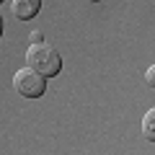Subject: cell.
I'll return each instance as SVG.
<instances>
[{
    "label": "cell",
    "mask_w": 155,
    "mask_h": 155,
    "mask_svg": "<svg viewBox=\"0 0 155 155\" xmlns=\"http://www.w3.org/2000/svg\"><path fill=\"white\" fill-rule=\"evenodd\" d=\"M26 65L31 67V70H36V72H41L44 78H54V75H60V70H62V57H60V52L54 49V47H49V44H31L26 49Z\"/></svg>",
    "instance_id": "cell-1"
},
{
    "label": "cell",
    "mask_w": 155,
    "mask_h": 155,
    "mask_svg": "<svg viewBox=\"0 0 155 155\" xmlns=\"http://www.w3.org/2000/svg\"><path fill=\"white\" fill-rule=\"evenodd\" d=\"M13 88H16V93L26 96V98H39L47 91V78L31 67H21L13 75Z\"/></svg>",
    "instance_id": "cell-2"
},
{
    "label": "cell",
    "mask_w": 155,
    "mask_h": 155,
    "mask_svg": "<svg viewBox=\"0 0 155 155\" xmlns=\"http://www.w3.org/2000/svg\"><path fill=\"white\" fill-rule=\"evenodd\" d=\"M41 11V0H13V16L18 21H31Z\"/></svg>",
    "instance_id": "cell-3"
},
{
    "label": "cell",
    "mask_w": 155,
    "mask_h": 155,
    "mask_svg": "<svg viewBox=\"0 0 155 155\" xmlns=\"http://www.w3.org/2000/svg\"><path fill=\"white\" fill-rule=\"evenodd\" d=\"M153 129H155V109H150L147 114H145V119H142V134L150 140V142L155 140V132H153Z\"/></svg>",
    "instance_id": "cell-4"
},
{
    "label": "cell",
    "mask_w": 155,
    "mask_h": 155,
    "mask_svg": "<svg viewBox=\"0 0 155 155\" xmlns=\"http://www.w3.org/2000/svg\"><path fill=\"white\" fill-rule=\"evenodd\" d=\"M145 80H147L150 88H153V83H155V67H153V65H150V67H147V72H145Z\"/></svg>",
    "instance_id": "cell-5"
},
{
    "label": "cell",
    "mask_w": 155,
    "mask_h": 155,
    "mask_svg": "<svg viewBox=\"0 0 155 155\" xmlns=\"http://www.w3.org/2000/svg\"><path fill=\"white\" fill-rule=\"evenodd\" d=\"M41 41H44L41 31H31V44H41Z\"/></svg>",
    "instance_id": "cell-6"
},
{
    "label": "cell",
    "mask_w": 155,
    "mask_h": 155,
    "mask_svg": "<svg viewBox=\"0 0 155 155\" xmlns=\"http://www.w3.org/2000/svg\"><path fill=\"white\" fill-rule=\"evenodd\" d=\"M0 36H3V16H0Z\"/></svg>",
    "instance_id": "cell-7"
},
{
    "label": "cell",
    "mask_w": 155,
    "mask_h": 155,
    "mask_svg": "<svg viewBox=\"0 0 155 155\" xmlns=\"http://www.w3.org/2000/svg\"><path fill=\"white\" fill-rule=\"evenodd\" d=\"M88 3H101V0H88Z\"/></svg>",
    "instance_id": "cell-8"
},
{
    "label": "cell",
    "mask_w": 155,
    "mask_h": 155,
    "mask_svg": "<svg viewBox=\"0 0 155 155\" xmlns=\"http://www.w3.org/2000/svg\"><path fill=\"white\" fill-rule=\"evenodd\" d=\"M0 3H5V0H0Z\"/></svg>",
    "instance_id": "cell-9"
}]
</instances>
